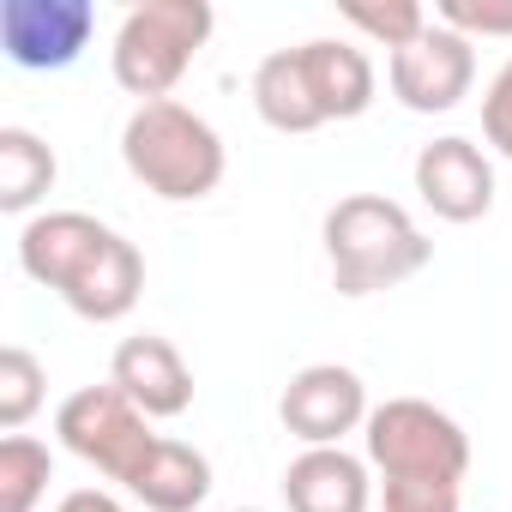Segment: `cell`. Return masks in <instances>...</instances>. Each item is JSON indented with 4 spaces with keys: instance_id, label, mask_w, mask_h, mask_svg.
I'll use <instances>...</instances> for the list:
<instances>
[{
    "instance_id": "cell-1",
    "label": "cell",
    "mask_w": 512,
    "mask_h": 512,
    "mask_svg": "<svg viewBox=\"0 0 512 512\" xmlns=\"http://www.w3.org/2000/svg\"><path fill=\"white\" fill-rule=\"evenodd\" d=\"M19 266L31 284L55 290L91 326L127 320L145 290L139 247L91 211H37L19 229Z\"/></svg>"
},
{
    "instance_id": "cell-2",
    "label": "cell",
    "mask_w": 512,
    "mask_h": 512,
    "mask_svg": "<svg viewBox=\"0 0 512 512\" xmlns=\"http://www.w3.org/2000/svg\"><path fill=\"white\" fill-rule=\"evenodd\" d=\"M326 260L338 296H380L410 284L434 260V241L416 229V217L398 199L350 193L326 211Z\"/></svg>"
},
{
    "instance_id": "cell-3",
    "label": "cell",
    "mask_w": 512,
    "mask_h": 512,
    "mask_svg": "<svg viewBox=\"0 0 512 512\" xmlns=\"http://www.w3.org/2000/svg\"><path fill=\"white\" fill-rule=\"evenodd\" d=\"M121 163L157 199L193 205V199H205V193L223 187L229 151H223V133L199 109L163 97V103H139L127 115V127H121Z\"/></svg>"
},
{
    "instance_id": "cell-4",
    "label": "cell",
    "mask_w": 512,
    "mask_h": 512,
    "mask_svg": "<svg viewBox=\"0 0 512 512\" xmlns=\"http://www.w3.org/2000/svg\"><path fill=\"white\" fill-rule=\"evenodd\" d=\"M211 25H217L211 0H139V7H127V19L115 25V43H109L115 85L139 103H163L187 79Z\"/></svg>"
},
{
    "instance_id": "cell-5",
    "label": "cell",
    "mask_w": 512,
    "mask_h": 512,
    "mask_svg": "<svg viewBox=\"0 0 512 512\" xmlns=\"http://www.w3.org/2000/svg\"><path fill=\"white\" fill-rule=\"evenodd\" d=\"M368 464L380 482H464L470 476V434L428 398H386L368 410L362 428Z\"/></svg>"
},
{
    "instance_id": "cell-6",
    "label": "cell",
    "mask_w": 512,
    "mask_h": 512,
    "mask_svg": "<svg viewBox=\"0 0 512 512\" xmlns=\"http://www.w3.org/2000/svg\"><path fill=\"white\" fill-rule=\"evenodd\" d=\"M55 440H61L79 464H91L97 476L133 488L163 434L151 428V416H145L121 386H79V392H67L61 410H55Z\"/></svg>"
},
{
    "instance_id": "cell-7",
    "label": "cell",
    "mask_w": 512,
    "mask_h": 512,
    "mask_svg": "<svg viewBox=\"0 0 512 512\" xmlns=\"http://www.w3.org/2000/svg\"><path fill=\"white\" fill-rule=\"evenodd\" d=\"M386 79H392V97L410 109V115H446L470 97L476 85V43L446 31L440 19L398 55H386Z\"/></svg>"
},
{
    "instance_id": "cell-8",
    "label": "cell",
    "mask_w": 512,
    "mask_h": 512,
    "mask_svg": "<svg viewBox=\"0 0 512 512\" xmlns=\"http://www.w3.org/2000/svg\"><path fill=\"white\" fill-rule=\"evenodd\" d=\"M97 31L91 0H7L0 7V55L25 73H61L85 55Z\"/></svg>"
},
{
    "instance_id": "cell-9",
    "label": "cell",
    "mask_w": 512,
    "mask_h": 512,
    "mask_svg": "<svg viewBox=\"0 0 512 512\" xmlns=\"http://www.w3.org/2000/svg\"><path fill=\"white\" fill-rule=\"evenodd\" d=\"M368 410V386L344 362H308L278 398V416L302 446H344V434L368 428Z\"/></svg>"
},
{
    "instance_id": "cell-10",
    "label": "cell",
    "mask_w": 512,
    "mask_h": 512,
    "mask_svg": "<svg viewBox=\"0 0 512 512\" xmlns=\"http://www.w3.org/2000/svg\"><path fill=\"white\" fill-rule=\"evenodd\" d=\"M410 175H416L422 205L440 223H476V217L494 211V163H488V151L476 139H458V133L428 139L416 151V169Z\"/></svg>"
},
{
    "instance_id": "cell-11",
    "label": "cell",
    "mask_w": 512,
    "mask_h": 512,
    "mask_svg": "<svg viewBox=\"0 0 512 512\" xmlns=\"http://www.w3.org/2000/svg\"><path fill=\"white\" fill-rule=\"evenodd\" d=\"M109 386H121L151 422H175V416H187V404H193V368H187V356H181L169 338H157V332H139V338H121V344H115Z\"/></svg>"
},
{
    "instance_id": "cell-12",
    "label": "cell",
    "mask_w": 512,
    "mask_h": 512,
    "mask_svg": "<svg viewBox=\"0 0 512 512\" xmlns=\"http://www.w3.org/2000/svg\"><path fill=\"white\" fill-rule=\"evenodd\" d=\"M290 512H368L374 506V464L344 446H302L284 470Z\"/></svg>"
},
{
    "instance_id": "cell-13",
    "label": "cell",
    "mask_w": 512,
    "mask_h": 512,
    "mask_svg": "<svg viewBox=\"0 0 512 512\" xmlns=\"http://www.w3.org/2000/svg\"><path fill=\"white\" fill-rule=\"evenodd\" d=\"M302 73H308V91L326 121H356L374 109L380 79H374L368 49H356L344 37H314V43H302Z\"/></svg>"
},
{
    "instance_id": "cell-14",
    "label": "cell",
    "mask_w": 512,
    "mask_h": 512,
    "mask_svg": "<svg viewBox=\"0 0 512 512\" xmlns=\"http://www.w3.org/2000/svg\"><path fill=\"white\" fill-rule=\"evenodd\" d=\"M253 109L272 133H320L326 115L308 91V73H302V49H272L260 67H253Z\"/></svg>"
},
{
    "instance_id": "cell-15",
    "label": "cell",
    "mask_w": 512,
    "mask_h": 512,
    "mask_svg": "<svg viewBox=\"0 0 512 512\" xmlns=\"http://www.w3.org/2000/svg\"><path fill=\"white\" fill-rule=\"evenodd\" d=\"M127 494H139L145 512H199L205 494H211V458L199 446L163 434L157 452H151V464L139 470V482Z\"/></svg>"
},
{
    "instance_id": "cell-16",
    "label": "cell",
    "mask_w": 512,
    "mask_h": 512,
    "mask_svg": "<svg viewBox=\"0 0 512 512\" xmlns=\"http://www.w3.org/2000/svg\"><path fill=\"white\" fill-rule=\"evenodd\" d=\"M55 175H61V163L31 127H0V211H13V217L37 211L49 199Z\"/></svg>"
},
{
    "instance_id": "cell-17",
    "label": "cell",
    "mask_w": 512,
    "mask_h": 512,
    "mask_svg": "<svg viewBox=\"0 0 512 512\" xmlns=\"http://www.w3.org/2000/svg\"><path fill=\"white\" fill-rule=\"evenodd\" d=\"M55 482V452L37 434L0 440V512H37Z\"/></svg>"
},
{
    "instance_id": "cell-18",
    "label": "cell",
    "mask_w": 512,
    "mask_h": 512,
    "mask_svg": "<svg viewBox=\"0 0 512 512\" xmlns=\"http://www.w3.org/2000/svg\"><path fill=\"white\" fill-rule=\"evenodd\" d=\"M344 25H356L362 37H374L386 55H398V49H410L428 25H434V13L422 7V0H344Z\"/></svg>"
},
{
    "instance_id": "cell-19",
    "label": "cell",
    "mask_w": 512,
    "mask_h": 512,
    "mask_svg": "<svg viewBox=\"0 0 512 512\" xmlns=\"http://www.w3.org/2000/svg\"><path fill=\"white\" fill-rule=\"evenodd\" d=\"M49 386V374H43V362L25 350V344H7L0 350V428L7 434H19L37 410H43V392Z\"/></svg>"
},
{
    "instance_id": "cell-20",
    "label": "cell",
    "mask_w": 512,
    "mask_h": 512,
    "mask_svg": "<svg viewBox=\"0 0 512 512\" xmlns=\"http://www.w3.org/2000/svg\"><path fill=\"white\" fill-rule=\"evenodd\" d=\"M434 19L458 37H512V0H440Z\"/></svg>"
},
{
    "instance_id": "cell-21",
    "label": "cell",
    "mask_w": 512,
    "mask_h": 512,
    "mask_svg": "<svg viewBox=\"0 0 512 512\" xmlns=\"http://www.w3.org/2000/svg\"><path fill=\"white\" fill-rule=\"evenodd\" d=\"M380 512H458V482H380Z\"/></svg>"
},
{
    "instance_id": "cell-22",
    "label": "cell",
    "mask_w": 512,
    "mask_h": 512,
    "mask_svg": "<svg viewBox=\"0 0 512 512\" xmlns=\"http://www.w3.org/2000/svg\"><path fill=\"white\" fill-rule=\"evenodd\" d=\"M482 139H488L500 157H512V61L488 79V97H482Z\"/></svg>"
},
{
    "instance_id": "cell-23",
    "label": "cell",
    "mask_w": 512,
    "mask_h": 512,
    "mask_svg": "<svg viewBox=\"0 0 512 512\" xmlns=\"http://www.w3.org/2000/svg\"><path fill=\"white\" fill-rule=\"evenodd\" d=\"M55 512H127V506H121L109 488H73V494L55 506Z\"/></svg>"
},
{
    "instance_id": "cell-24",
    "label": "cell",
    "mask_w": 512,
    "mask_h": 512,
    "mask_svg": "<svg viewBox=\"0 0 512 512\" xmlns=\"http://www.w3.org/2000/svg\"><path fill=\"white\" fill-rule=\"evenodd\" d=\"M229 512H266V506H229Z\"/></svg>"
}]
</instances>
